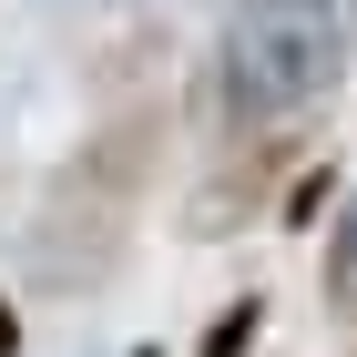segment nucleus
Masks as SVG:
<instances>
[{
	"mask_svg": "<svg viewBox=\"0 0 357 357\" xmlns=\"http://www.w3.org/2000/svg\"><path fill=\"white\" fill-rule=\"evenodd\" d=\"M153 164H164V112H112L102 133L52 174L41 215H31V275L41 286H92V275L123 255L143 194H153Z\"/></svg>",
	"mask_w": 357,
	"mask_h": 357,
	"instance_id": "f03ea898",
	"label": "nucleus"
},
{
	"mask_svg": "<svg viewBox=\"0 0 357 357\" xmlns=\"http://www.w3.org/2000/svg\"><path fill=\"white\" fill-rule=\"evenodd\" d=\"M317 296L337 306V317H357V194L337 204V225H327V245H317Z\"/></svg>",
	"mask_w": 357,
	"mask_h": 357,
	"instance_id": "7ed1b4c3",
	"label": "nucleus"
},
{
	"mask_svg": "<svg viewBox=\"0 0 357 357\" xmlns=\"http://www.w3.org/2000/svg\"><path fill=\"white\" fill-rule=\"evenodd\" d=\"M357 72V0H235L204 61V102L225 133H296Z\"/></svg>",
	"mask_w": 357,
	"mask_h": 357,
	"instance_id": "f257e3e1",
	"label": "nucleus"
}]
</instances>
